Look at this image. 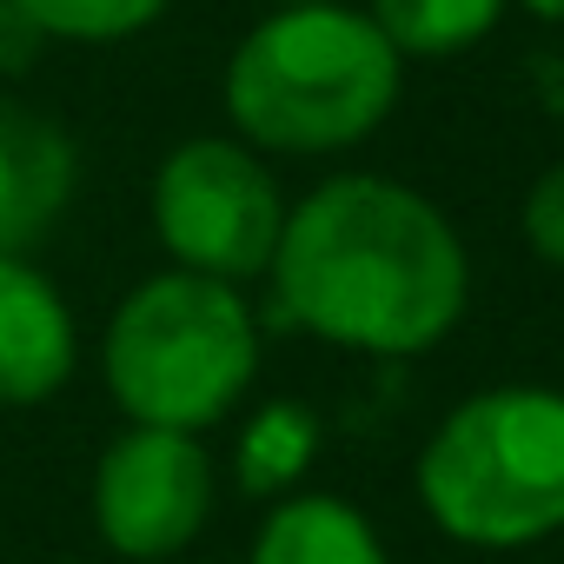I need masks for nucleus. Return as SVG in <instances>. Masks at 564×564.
Segmentation results:
<instances>
[{
  "label": "nucleus",
  "instance_id": "obj_1",
  "mask_svg": "<svg viewBox=\"0 0 564 564\" xmlns=\"http://www.w3.org/2000/svg\"><path fill=\"white\" fill-rule=\"evenodd\" d=\"M279 313L352 352H425L465 313V252L399 180L319 186L272 252Z\"/></svg>",
  "mask_w": 564,
  "mask_h": 564
},
{
  "label": "nucleus",
  "instance_id": "obj_2",
  "mask_svg": "<svg viewBox=\"0 0 564 564\" xmlns=\"http://www.w3.org/2000/svg\"><path fill=\"white\" fill-rule=\"evenodd\" d=\"M399 100V54L352 8H286L259 21L232 67L226 107L246 140L279 153H333L366 140Z\"/></svg>",
  "mask_w": 564,
  "mask_h": 564
},
{
  "label": "nucleus",
  "instance_id": "obj_3",
  "mask_svg": "<svg viewBox=\"0 0 564 564\" xmlns=\"http://www.w3.org/2000/svg\"><path fill=\"white\" fill-rule=\"evenodd\" d=\"M259 366L252 313L232 286L199 272H160L107 326V386L133 425L199 432L232 412Z\"/></svg>",
  "mask_w": 564,
  "mask_h": 564
},
{
  "label": "nucleus",
  "instance_id": "obj_4",
  "mask_svg": "<svg viewBox=\"0 0 564 564\" xmlns=\"http://www.w3.org/2000/svg\"><path fill=\"white\" fill-rule=\"evenodd\" d=\"M425 511L465 544H531L564 524V399L505 386L465 399L419 458Z\"/></svg>",
  "mask_w": 564,
  "mask_h": 564
},
{
  "label": "nucleus",
  "instance_id": "obj_5",
  "mask_svg": "<svg viewBox=\"0 0 564 564\" xmlns=\"http://www.w3.org/2000/svg\"><path fill=\"white\" fill-rule=\"evenodd\" d=\"M153 226L180 259V272L232 286V279H252L272 265L286 213H279L272 173L246 147L186 140L153 180Z\"/></svg>",
  "mask_w": 564,
  "mask_h": 564
},
{
  "label": "nucleus",
  "instance_id": "obj_6",
  "mask_svg": "<svg viewBox=\"0 0 564 564\" xmlns=\"http://www.w3.org/2000/svg\"><path fill=\"white\" fill-rule=\"evenodd\" d=\"M213 511V465L186 432L133 425L100 452L94 524L120 557H173Z\"/></svg>",
  "mask_w": 564,
  "mask_h": 564
},
{
  "label": "nucleus",
  "instance_id": "obj_7",
  "mask_svg": "<svg viewBox=\"0 0 564 564\" xmlns=\"http://www.w3.org/2000/svg\"><path fill=\"white\" fill-rule=\"evenodd\" d=\"M74 193V140L21 107L0 100V259H21Z\"/></svg>",
  "mask_w": 564,
  "mask_h": 564
},
{
  "label": "nucleus",
  "instance_id": "obj_8",
  "mask_svg": "<svg viewBox=\"0 0 564 564\" xmlns=\"http://www.w3.org/2000/svg\"><path fill=\"white\" fill-rule=\"evenodd\" d=\"M74 372V319L28 265L0 259V405H41Z\"/></svg>",
  "mask_w": 564,
  "mask_h": 564
},
{
  "label": "nucleus",
  "instance_id": "obj_9",
  "mask_svg": "<svg viewBox=\"0 0 564 564\" xmlns=\"http://www.w3.org/2000/svg\"><path fill=\"white\" fill-rule=\"evenodd\" d=\"M252 564H386L372 524L339 498H293L279 505L252 544Z\"/></svg>",
  "mask_w": 564,
  "mask_h": 564
},
{
  "label": "nucleus",
  "instance_id": "obj_10",
  "mask_svg": "<svg viewBox=\"0 0 564 564\" xmlns=\"http://www.w3.org/2000/svg\"><path fill=\"white\" fill-rule=\"evenodd\" d=\"M505 0H372V28L392 54H458L491 34Z\"/></svg>",
  "mask_w": 564,
  "mask_h": 564
},
{
  "label": "nucleus",
  "instance_id": "obj_11",
  "mask_svg": "<svg viewBox=\"0 0 564 564\" xmlns=\"http://www.w3.org/2000/svg\"><path fill=\"white\" fill-rule=\"evenodd\" d=\"M313 445H319V425L300 412V405H265L246 438H239V485L246 491H279L293 485L306 465H313Z\"/></svg>",
  "mask_w": 564,
  "mask_h": 564
},
{
  "label": "nucleus",
  "instance_id": "obj_12",
  "mask_svg": "<svg viewBox=\"0 0 564 564\" xmlns=\"http://www.w3.org/2000/svg\"><path fill=\"white\" fill-rule=\"evenodd\" d=\"M47 41H127L160 21L166 0H14Z\"/></svg>",
  "mask_w": 564,
  "mask_h": 564
},
{
  "label": "nucleus",
  "instance_id": "obj_13",
  "mask_svg": "<svg viewBox=\"0 0 564 564\" xmlns=\"http://www.w3.org/2000/svg\"><path fill=\"white\" fill-rule=\"evenodd\" d=\"M524 239H531V252H544L551 265H564V160L531 186V199H524Z\"/></svg>",
  "mask_w": 564,
  "mask_h": 564
},
{
  "label": "nucleus",
  "instance_id": "obj_14",
  "mask_svg": "<svg viewBox=\"0 0 564 564\" xmlns=\"http://www.w3.org/2000/svg\"><path fill=\"white\" fill-rule=\"evenodd\" d=\"M41 47H47V34L14 8V0H0V74H28L41 61Z\"/></svg>",
  "mask_w": 564,
  "mask_h": 564
},
{
  "label": "nucleus",
  "instance_id": "obj_15",
  "mask_svg": "<svg viewBox=\"0 0 564 564\" xmlns=\"http://www.w3.org/2000/svg\"><path fill=\"white\" fill-rule=\"evenodd\" d=\"M531 14H544V21H564V0H524Z\"/></svg>",
  "mask_w": 564,
  "mask_h": 564
},
{
  "label": "nucleus",
  "instance_id": "obj_16",
  "mask_svg": "<svg viewBox=\"0 0 564 564\" xmlns=\"http://www.w3.org/2000/svg\"><path fill=\"white\" fill-rule=\"evenodd\" d=\"M286 8H333V0H286Z\"/></svg>",
  "mask_w": 564,
  "mask_h": 564
}]
</instances>
